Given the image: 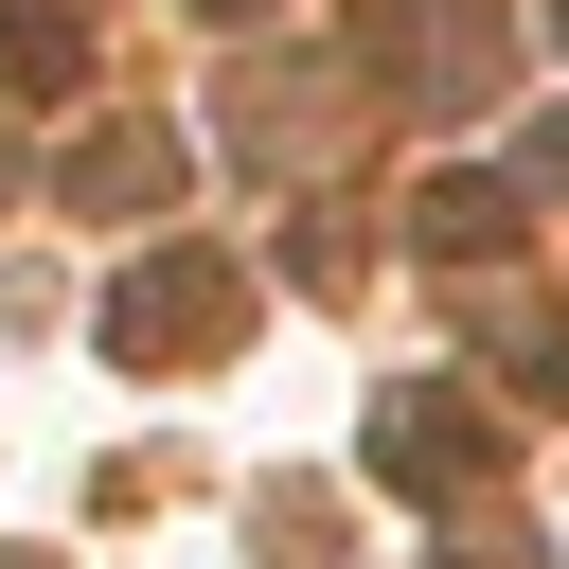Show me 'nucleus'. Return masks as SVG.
I'll use <instances>...</instances> for the list:
<instances>
[{"mask_svg": "<svg viewBox=\"0 0 569 569\" xmlns=\"http://www.w3.org/2000/svg\"><path fill=\"white\" fill-rule=\"evenodd\" d=\"M373 480H409V498H427V480H480V409H427V391H409V409L373 427Z\"/></svg>", "mask_w": 569, "mask_h": 569, "instance_id": "nucleus-1", "label": "nucleus"}]
</instances>
